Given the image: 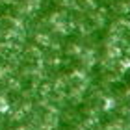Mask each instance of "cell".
<instances>
[{
  "label": "cell",
  "mask_w": 130,
  "mask_h": 130,
  "mask_svg": "<svg viewBox=\"0 0 130 130\" xmlns=\"http://www.w3.org/2000/svg\"><path fill=\"white\" fill-rule=\"evenodd\" d=\"M123 80L130 86V69H125V71H123Z\"/></svg>",
  "instance_id": "cell-1"
}]
</instances>
